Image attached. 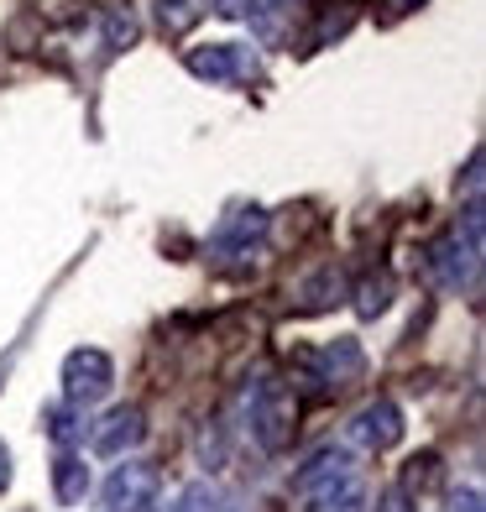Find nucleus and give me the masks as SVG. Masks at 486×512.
<instances>
[{
  "label": "nucleus",
  "instance_id": "1a4fd4ad",
  "mask_svg": "<svg viewBox=\"0 0 486 512\" xmlns=\"http://www.w3.org/2000/svg\"><path fill=\"white\" fill-rule=\"evenodd\" d=\"M361 507H366V486L356 476H340L304 492V512H361Z\"/></svg>",
  "mask_w": 486,
  "mask_h": 512
},
{
  "label": "nucleus",
  "instance_id": "aec40b11",
  "mask_svg": "<svg viewBox=\"0 0 486 512\" xmlns=\"http://www.w3.org/2000/svg\"><path fill=\"white\" fill-rule=\"evenodd\" d=\"M466 194L471 199L481 194V152H471V162H466Z\"/></svg>",
  "mask_w": 486,
  "mask_h": 512
},
{
  "label": "nucleus",
  "instance_id": "423d86ee",
  "mask_svg": "<svg viewBox=\"0 0 486 512\" xmlns=\"http://www.w3.org/2000/svg\"><path fill=\"white\" fill-rule=\"evenodd\" d=\"M351 439H356L361 450H372V455L392 450V445L403 439V413H398V403H392V398L366 403V408L351 418Z\"/></svg>",
  "mask_w": 486,
  "mask_h": 512
},
{
  "label": "nucleus",
  "instance_id": "5701e85b",
  "mask_svg": "<svg viewBox=\"0 0 486 512\" xmlns=\"http://www.w3.org/2000/svg\"><path fill=\"white\" fill-rule=\"evenodd\" d=\"M6 486H11V450L0 445V492H6Z\"/></svg>",
  "mask_w": 486,
  "mask_h": 512
},
{
  "label": "nucleus",
  "instance_id": "6ab92c4d",
  "mask_svg": "<svg viewBox=\"0 0 486 512\" xmlns=\"http://www.w3.org/2000/svg\"><path fill=\"white\" fill-rule=\"evenodd\" d=\"M377 512H413V492H403V486H387V492L377 497Z\"/></svg>",
  "mask_w": 486,
  "mask_h": 512
},
{
  "label": "nucleus",
  "instance_id": "ddd939ff",
  "mask_svg": "<svg viewBox=\"0 0 486 512\" xmlns=\"http://www.w3.org/2000/svg\"><path fill=\"white\" fill-rule=\"evenodd\" d=\"M267 230V215L262 209H241V220H230L225 230H220V251H246L251 241H257Z\"/></svg>",
  "mask_w": 486,
  "mask_h": 512
},
{
  "label": "nucleus",
  "instance_id": "7ed1b4c3",
  "mask_svg": "<svg viewBox=\"0 0 486 512\" xmlns=\"http://www.w3.org/2000/svg\"><path fill=\"white\" fill-rule=\"evenodd\" d=\"M157 465L147 460H126V465H115V471L105 476V507L110 512H152L157 507Z\"/></svg>",
  "mask_w": 486,
  "mask_h": 512
},
{
  "label": "nucleus",
  "instance_id": "b1692460",
  "mask_svg": "<svg viewBox=\"0 0 486 512\" xmlns=\"http://www.w3.org/2000/svg\"><path fill=\"white\" fill-rule=\"evenodd\" d=\"M413 6H424V0H387V11H392V16H403V11H413Z\"/></svg>",
  "mask_w": 486,
  "mask_h": 512
},
{
  "label": "nucleus",
  "instance_id": "2eb2a0df",
  "mask_svg": "<svg viewBox=\"0 0 486 512\" xmlns=\"http://www.w3.org/2000/svg\"><path fill=\"white\" fill-rule=\"evenodd\" d=\"M387 304H392V277H387V272L361 277V288H356V314H361V319H377Z\"/></svg>",
  "mask_w": 486,
  "mask_h": 512
},
{
  "label": "nucleus",
  "instance_id": "20e7f679",
  "mask_svg": "<svg viewBox=\"0 0 486 512\" xmlns=\"http://www.w3.org/2000/svg\"><path fill=\"white\" fill-rule=\"evenodd\" d=\"M476 262H481V251L471 241H460V230H450V236H439L429 246V277L439 288H466L471 277H476Z\"/></svg>",
  "mask_w": 486,
  "mask_h": 512
},
{
  "label": "nucleus",
  "instance_id": "0eeeda50",
  "mask_svg": "<svg viewBox=\"0 0 486 512\" xmlns=\"http://www.w3.org/2000/svg\"><path fill=\"white\" fill-rule=\"evenodd\" d=\"M314 366H319V392H340V387H351V382H361L366 377V351L356 340H335V345H324V351L314 356Z\"/></svg>",
  "mask_w": 486,
  "mask_h": 512
},
{
  "label": "nucleus",
  "instance_id": "a211bd4d",
  "mask_svg": "<svg viewBox=\"0 0 486 512\" xmlns=\"http://www.w3.org/2000/svg\"><path fill=\"white\" fill-rule=\"evenodd\" d=\"M105 37H110V48H131L136 42V16L131 11H110L105 16Z\"/></svg>",
  "mask_w": 486,
  "mask_h": 512
},
{
  "label": "nucleus",
  "instance_id": "f03ea898",
  "mask_svg": "<svg viewBox=\"0 0 486 512\" xmlns=\"http://www.w3.org/2000/svg\"><path fill=\"white\" fill-rule=\"evenodd\" d=\"M110 387H115V361L100 345H79V351L63 356V398L68 403L89 408V403H100Z\"/></svg>",
  "mask_w": 486,
  "mask_h": 512
},
{
  "label": "nucleus",
  "instance_id": "39448f33",
  "mask_svg": "<svg viewBox=\"0 0 486 512\" xmlns=\"http://www.w3.org/2000/svg\"><path fill=\"white\" fill-rule=\"evenodd\" d=\"M147 439V413L136 408V403H126V408H110L100 424H95V455H105V460H121L126 450H136Z\"/></svg>",
  "mask_w": 486,
  "mask_h": 512
},
{
  "label": "nucleus",
  "instance_id": "f3484780",
  "mask_svg": "<svg viewBox=\"0 0 486 512\" xmlns=\"http://www.w3.org/2000/svg\"><path fill=\"white\" fill-rule=\"evenodd\" d=\"M199 0H157V16H162V27L168 32H183V27H194L199 21Z\"/></svg>",
  "mask_w": 486,
  "mask_h": 512
},
{
  "label": "nucleus",
  "instance_id": "9d476101",
  "mask_svg": "<svg viewBox=\"0 0 486 512\" xmlns=\"http://www.w3.org/2000/svg\"><path fill=\"white\" fill-rule=\"evenodd\" d=\"M340 476H351V455L335 450V445H324V450H314V455H309L304 471H293V486H298V492H314V486L340 481Z\"/></svg>",
  "mask_w": 486,
  "mask_h": 512
},
{
  "label": "nucleus",
  "instance_id": "393cba45",
  "mask_svg": "<svg viewBox=\"0 0 486 512\" xmlns=\"http://www.w3.org/2000/svg\"><path fill=\"white\" fill-rule=\"evenodd\" d=\"M283 6H288V0H283Z\"/></svg>",
  "mask_w": 486,
  "mask_h": 512
},
{
  "label": "nucleus",
  "instance_id": "dca6fc26",
  "mask_svg": "<svg viewBox=\"0 0 486 512\" xmlns=\"http://www.w3.org/2000/svg\"><path fill=\"white\" fill-rule=\"evenodd\" d=\"M335 298H340V272L335 267H324L319 277L304 283V309H324V304H335Z\"/></svg>",
  "mask_w": 486,
  "mask_h": 512
},
{
  "label": "nucleus",
  "instance_id": "f8f14e48",
  "mask_svg": "<svg viewBox=\"0 0 486 512\" xmlns=\"http://www.w3.org/2000/svg\"><path fill=\"white\" fill-rule=\"evenodd\" d=\"M42 424H48V434L58 439V445H74V439L84 434V408L79 403H48V408H42Z\"/></svg>",
  "mask_w": 486,
  "mask_h": 512
},
{
  "label": "nucleus",
  "instance_id": "4be33fe9",
  "mask_svg": "<svg viewBox=\"0 0 486 512\" xmlns=\"http://www.w3.org/2000/svg\"><path fill=\"white\" fill-rule=\"evenodd\" d=\"M215 11H220V16H246L251 0H215Z\"/></svg>",
  "mask_w": 486,
  "mask_h": 512
},
{
  "label": "nucleus",
  "instance_id": "f257e3e1",
  "mask_svg": "<svg viewBox=\"0 0 486 512\" xmlns=\"http://www.w3.org/2000/svg\"><path fill=\"white\" fill-rule=\"evenodd\" d=\"M298 434V392L288 382H262L257 403H251V439L267 455H283Z\"/></svg>",
  "mask_w": 486,
  "mask_h": 512
},
{
  "label": "nucleus",
  "instance_id": "412c9836",
  "mask_svg": "<svg viewBox=\"0 0 486 512\" xmlns=\"http://www.w3.org/2000/svg\"><path fill=\"white\" fill-rule=\"evenodd\" d=\"M450 512H481V492H455L450 497Z\"/></svg>",
  "mask_w": 486,
  "mask_h": 512
},
{
  "label": "nucleus",
  "instance_id": "4468645a",
  "mask_svg": "<svg viewBox=\"0 0 486 512\" xmlns=\"http://www.w3.org/2000/svg\"><path fill=\"white\" fill-rule=\"evenodd\" d=\"M445 481V465H439V455L434 450H424V455H413L408 460V471H403V492H434V486Z\"/></svg>",
  "mask_w": 486,
  "mask_h": 512
},
{
  "label": "nucleus",
  "instance_id": "9b49d317",
  "mask_svg": "<svg viewBox=\"0 0 486 512\" xmlns=\"http://www.w3.org/2000/svg\"><path fill=\"white\" fill-rule=\"evenodd\" d=\"M84 492H89V465L74 450H58V460H53V497L63 507H74V502H84Z\"/></svg>",
  "mask_w": 486,
  "mask_h": 512
},
{
  "label": "nucleus",
  "instance_id": "6e6552de",
  "mask_svg": "<svg viewBox=\"0 0 486 512\" xmlns=\"http://www.w3.org/2000/svg\"><path fill=\"white\" fill-rule=\"evenodd\" d=\"M189 74L204 84H236L251 74V58L236 48V42H210V48H194L189 53Z\"/></svg>",
  "mask_w": 486,
  "mask_h": 512
}]
</instances>
